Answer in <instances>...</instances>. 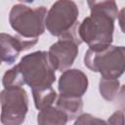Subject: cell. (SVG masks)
<instances>
[{"label": "cell", "instance_id": "cell-6", "mask_svg": "<svg viewBox=\"0 0 125 125\" xmlns=\"http://www.w3.org/2000/svg\"><path fill=\"white\" fill-rule=\"evenodd\" d=\"M1 122L3 125H21L28 110L26 91L20 86L4 88L1 95Z\"/></svg>", "mask_w": 125, "mask_h": 125}, {"label": "cell", "instance_id": "cell-3", "mask_svg": "<svg viewBox=\"0 0 125 125\" xmlns=\"http://www.w3.org/2000/svg\"><path fill=\"white\" fill-rule=\"evenodd\" d=\"M84 64L90 70L99 72L102 78L118 79L125 72V46L109 45L101 49H88Z\"/></svg>", "mask_w": 125, "mask_h": 125}, {"label": "cell", "instance_id": "cell-16", "mask_svg": "<svg viewBox=\"0 0 125 125\" xmlns=\"http://www.w3.org/2000/svg\"><path fill=\"white\" fill-rule=\"evenodd\" d=\"M107 125H125V113L123 110L114 111L106 121Z\"/></svg>", "mask_w": 125, "mask_h": 125}, {"label": "cell", "instance_id": "cell-13", "mask_svg": "<svg viewBox=\"0 0 125 125\" xmlns=\"http://www.w3.org/2000/svg\"><path fill=\"white\" fill-rule=\"evenodd\" d=\"M32 96H33L35 107L38 110H42L44 108L52 106V104L58 99L57 93L53 89V87L32 91Z\"/></svg>", "mask_w": 125, "mask_h": 125}, {"label": "cell", "instance_id": "cell-12", "mask_svg": "<svg viewBox=\"0 0 125 125\" xmlns=\"http://www.w3.org/2000/svg\"><path fill=\"white\" fill-rule=\"evenodd\" d=\"M99 90L102 97L107 102H113L118 97H121L125 86L120 85L118 79H105L102 78L99 83Z\"/></svg>", "mask_w": 125, "mask_h": 125}, {"label": "cell", "instance_id": "cell-15", "mask_svg": "<svg viewBox=\"0 0 125 125\" xmlns=\"http://www.w3.org/2000/svg\"><path fill=\"white\" fill-rule=\"evenodd\" d=\"M73 125H107V123L90 113H82L76 118Z\"/></svg>", "mask_w": 125, "mask_h": 125}, {"label": "cell", "instance_id": "cell-17", "mask_svg": "<svg viewBox=\"0 0 125 125\" xmlns=\"http://www.w3.org/2000/svg\"><path fill=\"white\" fill-rule=\"evenodd\" d=\"M118 23L123 33H125V8H123L118 13Z\"/></svg>", "mask_w": 125, "mask_h": 125}, {"label": "cell", "instance_id": "cell-5", "mask_svg": "<svg viewBox=\"0 0 125 125\" xmlns=\"http://www.w3.org/2000/svg\"><path fill=\"white\" fill-rule=\"evenodd\" d=\"M79 10L75 2L69 0L56 1L46 17V28L59 38L67 35H77Z\"/></svg>", "mask_w": 125, "mask_h": 125}, {"label": "cell", "instance_id": "cell-7", "mask_svg": "<svg viewBox=\"0 0 125 125\" xmlns=\"http://www.w3.org/2000/svg\"><path fill=\"white\" fill-rule=\"evenodd\" d=\"M81 43L77 35H67L52 44L48 54L54 68L62 72L69 69L78 55V46Z\"/></svg>", "mask_w": 125, "mask_h": 125}, {"label": "cell", "instance_id": "cell-18", "mask_svg": "<svg viewBox=\"0 0 125 125\" xmlns=\"http://www.w3.org/2000/svg\"><path fill=\"white\" fill-rule=\"evenodd\" d=\"M121 97H122V99H123V107H124V110H125V90H124V92L122 93Z\"/></svg>", "mask_w": 125, "mask_h": 125}, {"label": "cell", "instance_id": "cell-11", "mask_svg": "<svg viewBox=\"0 0 125 125\" xmlns=\"http://www.w3.org/2000/svg\"><path fill=\"white\" fill-rule=\"evenodd\" d=\"M57 107L63 111L68 120H73L77 118L83 109V100L82 98H68L59 96L57 99Z\"/></svg>", "mask_w": 125, "mask_h": 125}, {"label": "cell", "instance_id": "cell-8", "mask_svg": "<svg viewBox=\"0 0 125 125\" xmlns=\"http://www.w3.org/2000/svg\"><path fill=\"white\" fill-rule=\"evenodd\" d=\"M88 77L80 69L69 68L62 73L58 83L60 96L82 98L88 89Z\"/></svg>", "mask_w": 125, "mask_h": 125}, {"label": "cell", "instance_id": "cell-1", "mask_svg": "<svg viewBox=\"0 0 125 125\" xmlns=\"http://www.w3.org/2000/svg\"><path fill=\"white\" fill-rule=\"evenodd\" d=\"M91 10L89 17L79 23L77 33L89 49H101L111 45L114 21L118 18V9L114 1H88Z\"/></svg>", "mask_w": 125, "mask_h": 125}, {"label": "cell", "instance_id": "cell-9", "mask_svg": "<svg viewBox=\"0 0 125 125\" xmlns=\"http://www.w3.org/2000/svg\"><path fill=\"white\" fill-rule=\"evenodd\" d=\"M38 40H28L21 37L20 35L12 36L2 32L0 34L1 46V60L8 64L15 62L20 53L33 47Z\"/></svg>", "mask_w": 125, "mask_h": 125}, {"label": "cell", "instance_id": "cell-4", "mask_svg": "<svg viewBox=\"0 0 125 125\" xmlns=\"http://www.w3.org/2000/svg\"><path fill=\"white\" fill-rule=\"evenodd\" d=\"M47 14L44 6L31 8L24 4H16L10 11L9 22L21 37L38 40V37L45 31Z\"/></svg>", "mask_w": 125, "mask_h": 125}, {"label": "cell", "instance_id": "cell-2", "mask_svg": "<svg viewBox=\"0 0 125 125\" xmlns=\"http://www.w3.org/2000/svg\"><path fill=\"white\" fill-rule=\"evenodd\" d=\"M17 66L23 85L26 84L31 91L52 87L56 81V69L45 51H36L23 56Z\"/></svg>", "mask_w": 125, "mask_h": 125}, {"label": "cell", "instance_id": "cell-14", "mask_svg": "<svg viewBox=\"0 0 125 125\" xmlns=\"http://www.w3.org/2000/svg\"><path fill=\"white\" fill-rule=\"evenodd\" d=\"M2 84H3L4 88H10V87H16V86L21 87L23 85L21 73H20L17 65L8 69L4 73L3 79H2Z\"/></svg>", "mask_w": 125, "mask_h": 125}, {"label": "cell", "instance_id": "cell-10", "mask_svg": "<svg viewBox=\"0 0 125 125\" xmlns=\"http://www.w3.org/2000/svg\"><path fill=\"white\" fill-rule=\"evenodd\" d=\"M68 121L67 115L57 106H49L37 114L38 125H66Z\"/></svg>", "mask_w": 125, "mask_h": 125}]
</instances>
